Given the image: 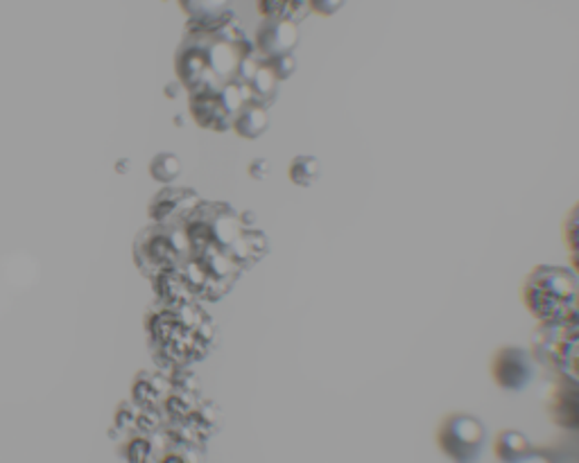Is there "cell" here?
Listing matches in <instances>:
<instances>
[{
  "label": "cell",
  "mask_w": 579,
  "mask_h": 463,
  "mask_svg": "<svg viewBox=\"0 0 579 463\" xmlns=\"http://www.w3.org/2000/svg\"><path fill=\"white\" fill-rule=\"evenodd\" d=\"M267 252H269L267 236L256 226H252V228H245V234L229 249V256L243 272H247L254 265H258L267 256Z\"/></svg>",
  "instance_id": "15"
},
{
  "label": "cell",
  "mask_w": 579,
  "mask_h": 463,
  "mask_svg": "<svg viewBox=\"0 0 579 463\" xmlns=\"http://www.w3.org/2000/svg\"><path fill=\"white\" fill-rule=\"evenodd\" d=\"M202 390H181V387H173L170 396L164 403V416L166 423L168 421H186L193 410L202 403Z\"/></svg>",
  "instance_id": "19"
},
{
  "label": "cell",
  "mask_w": 579,
  "mask_h": 463,
  "mask_svg": "<svg viewBox=\"0 0 579 463\" xmlns=\"http://www.w3.org/2000/svg\"><path fill=\"white\" fill-rule=\"evenodd\" d=\"M199 201L202 197L193 188L166 186L150 201L148 215L155 224H181Z\"/></svg>",
  "instance_id": "9"
},
{
  "label": "cell",
  "mask_w": 579,
  "mask_h": 463,
  "mask_svg": "<svg viewBox=\"0 0 579 463\" xmlns=\"http://www.w3.org/2000/svg\"><path fill=\"white\" fill-rule=\"evenodd\" d=\"M493 450H495V459H500L504 463H514V461H548V456L539 454L532 447V443L519 430H502L495 436Z\"/></svg>",
  "instance_id": "14"
},
{
  "label": "cell",
  "mask_w": 579,
  "mask_h": 463,
  "mask_svg": "<svg viewBox=\"0 0 579 463\" xmlns=\"http://www.w3.org/2000/svg\"><path fill=\"white\" fill-rule=\"evenodd\" d=\"M190 258V243L181 224H150L134 240V263L145 278L179 269Z\"/></svg>",
  "instance_id": "4"
},
{
  "label": "cell",
  "mask_w": 579,
  "mask_h": 463,
  "mask_svg": "<svg viewBox=\"0 0 579 463\" xmlns=\"http://www.w3.org/2000/svg\"><path fill=\"white\" fill-rule=\"evenodd\" d=\"M252 102L249 87L229 82L220 91H206V93H193L188 96V107L193 120L208 131H232L238 114L243 107Z\"/></svg>",
  "instance_id": "5"
},
{
  "label": "cell",
  "mask_w": 579,
  "mask_h": 463,
  "mask_svg": "<svg viewBox=\"0 0 579 463\" xmlns=\"http://www.w3.org/2000/svg\"><path fill=\"white\" fill-rule=\"evenodd\" d=\"M168 447V439L164 430L159 432H129L125 434V443L120 445V456L129 463H150L159 461Z\"/></svg>",
  "instance_id": "13"
},
{
  "label": "cell",
  "mask_w": 579,
  "mask_h": 463,
  "mask_svg": "<svg viewBox=\"0 0 579 463\" xmlns=\"http://www.w3.org/2000/svg\"><path fill=\"white\" fill-rule=\"evenodd\" d=\"M188 14L186 35H215L225 30L236 21L229 3H217V0H202V3H181L179 6Z\"/></svg>",
  "instance_id": "11"
},
{
  "label": "cell",
  "mask_w": 579,
  "mask_h": 463,
  "mask_svg": "<svg viewBox=\"0 0 579 463\" xmlns=\"http://www.w3.org/2000/svg\"><path fill=\"white\" fill-rule=\"evenodd\" d=\"M577 294L579 274L572 267L557 265H541L532 269L521 289L523 305L539 326L579 324Z\"/></svg>",
  "instance_id": "3"
},
{
  "label": "cell",
  "mask_w": 579,
  "mask_h": 463,
  "mask_svg": "<svg viewBox=\"0 0 579 463\" xmlns=\"http://www.w3.org/2000/svg\"><path fill=\"white\" fill-rule=\"evenodd\" d=\"M278 80L274 77V72L265 66V61L261 63V68L256 70L254 80L249 82V93H252V102L263 105L269 109V105L276 100L278 93Z\"/></svg>",
  "instance_id": "20"
},
{
  "label": "cell",
  "mask_w": 579,
  "mask_h": 463,
  "mask_svg": "<svg viewBox=\"0 0 579 463\" xmlns=\"http://www.w3.org/2000/svg\"><path fill=\"white\" fill-rule=\"evenodd\" d=\"M153 287H155V294H157V303H164V305H170V307H181V305L197 301L179 269L157 274L153 278Z\"/></svg>",
  "instance_id": "16"
},
{
  "label": "cell",
  "mask_w": 579,
  "mask_h": 463,
  "mask_svg": "<svg viewBox=\"0 0 579 463\" xmlns=\"http://www.w3.org/2000/svg\"><path fill=\"white\" fill-rule=\"evenodd\" d=\"M140 407L136 401H122L116 410V416H114V425H118L122 430V434H129L134 432L136 427V418L140 414Z\"/></svg>",
  "instance_id": "25"
},
{
  "label": "cell",
  "mask_w": 579,
  "mask_h": 463,
  "mask_svg": "<svg viewBox=\"0 0 579 463\" xmlns=\"http://www.w3.org/2000/svg\"><path fill=\"white\" fill-rule=\"evenodd\" d=\"M577 311H579V294H577Z\"/></svg>",
  "instance_id": "31"
},
{
  "label": "cell",
  "mask_w": 579,
  "mask_h": 463,
  "mask_svg": "<svg viewBox=\"0 0 579 463\" xmlns=\"http://www.w3.org/2000/svg\"><path fill=\"white\" fill-rule=\"evenodd\" d=\"M186 423L208 443L223 425V410L217 407L213 401L202 398V403L193 410V414L186 418Z\"/></svg>",
  "instance_id": "18"
},
{
  "label": "cell",
  "mask_w": 579,
  "mask_h": 463,
  "mask_svg": "<svg viewBox=\"0 0 579 463\" xmlns=\"http://www.w3.org/2000/svg\"><path fill=\"white\" fill-rule=\"evenodd\" d=\"M247 173H249V177H252V179L261 181V179H265V177L269 175V164H267L265 159H256V161H252V164H249Z\"/></svg>",
  "instance_id": "27"
},
{
  "label": "cell",
  "mask_w": 579,
  "mask_h": 463,
  "mask_svg": "<svg viewBox=\"0 0 579 463\" xmlns=\"http://www.w3.org/2000/svg\"><path fill=\"white\" fill-rule=\"evenodd\" d=\"M548 412L555 425L579 432V380L572 375H555L548 394Z\"/></svg>",
  "instance_id": "8"
},
{
  "label": "cell",
  "mask_w": 579,
  "mask_h": 463,
  "mask_svg": "<svg viewBox=\"0 0 579 463\" xmlns=\"http://www.w3.org/2000/svg\"><path fill=\"white\" fill-rule=\"evenodd\" d=\"M265 66L274 72V77H276L278 82H285V80H290V77L295 75V70H297V59H295V55L272 57V59H265Z\"/></svg>",
  "instance_id": "26"
},
{
  "label": "cell",
  "mask_w": 579,
  "mask_h": 463,
  "mask_svg": "<svg viewBox=\"0 0 579 463\" xmlns=\"http://www.w3.org/2000/svg\"><path fill=\"white\" fill-rule=\"evenodd\" d=\"M290 181L300 188H311L320 179V161L315 157H295L290 164Z\"/></svg>",
  "instance_id": "22"
},
{
  "label": "cell",
  "mask_w": 579,
  "mask_h": 463,
  "mask_svg": "<svg viewBox=\"0 0 579 463\" xmlns=\"http://www.w3.org/2000/svg\"><path fill=\"white\" fill-rule=\"evenodd\" d=\"M145 333L161 371L193 366L206 359L217 344V326L199 301L181 307L157 303L145 315Z\"/></svg>",
  "instance_id": "1"
},
{
  "label": "cell",
  "mask_w": 579,
  "mask_h": 463,
  "mask_svg": "<svg viewBox=\"0 0 579 463\" xmlns=\"http://www.w3.org/2000/svg\"><path fill=\"white\" fill-rule=\"evenodd\" d=\"M487 441L484 423L473 414H451L438 430V443L442 452L453 461H473L480 456Z\"/></svg>",
  "instance_id": "6"
},
{
  "label": "cell",
  "mask_w": 579,
  "mask_h": 463,
  "mask_svg": "<svg viewBox=\"0 0 579 463\" xmlns=\"http://www.w3.org/2000/svg\"><path fill=\"white\" fill-rule=\"evenodd\" d=\"M311 8L317 10V12H322L324 17H331L335 10L342 8V3H311Z\"/></svg>",
  "instance_id": "28"
},
{
  "label": "cell",
  "mask_w": 579,
  "mask_h": 463,
  "mask_svg": "<svg viewBox=\"0 0 579 463\" xmlns=\"http://www.w3.org/2000/svg\"><path fill=\"white\" fill-rule=\"evenodd\" d=\"M254 50L238 21L215 35H186L175 57L177 80L188 96L220 91L236 80L241 59Z\"/></svg>",
  "instance_id": "2"
},
{
  "label": "cell",
  "mask_w": 579,
  "mask_h": 463,
  "mask_svg": "<svg viewBox=\"0 0 579 463\" xmlns=\"http://www.w3.org/2000/svg\"><path fill=\"white\" fill-rule=\"evenodd\" d=\"M129 168H131V164H129V159H120L118 161V166H116V170L122 175V173H129Z\"/></svg>",
  "instance_id": "30"
},
{
  "label": "cell",
  "mask_w": 579,
  "mask_h": 463,
  "mask_svg": "<svg viewBox=\"0 0 579 463\" xmlns=\"http://www.w3.org/2000/svg\"><path fill=\"white\" fill-rule=\"evenodd\" d=\"M570 375L579 380V351L572 355V362H570Z\"/></svg>",
  "instance_id": "29"
},
{
  "label": "cell",
  "mask_w": 579,
  "mask_h": 463,
  "mask_svg": "<svg viewBox=\"0 0 579 463\" xmlns=\"http://www.w3.org/2000/svg\"><path fill=\"white\" fill-rule=\"evenodd\" d=\"M173 392V384L168 377V371H138L131 382V401H136L143 407H157L161 410L166 398Z\"/></svg>",
  "instance_id": "12"
},
{
  "label": "cell",
  "mask_w": 579,
  "mask_h": 463,
  "mask_svg": "<svg viewBox=\"0 0 579 463\" xmlns=\"http://www.w3.org/2000/svg\"><path fill=\"white\" fill-rule=\"evenodd\" d=\"M150 175L155 177V181H159L164 186L175 184L181 177V161L177 154H173V151L157 154L150 164Z\"/></svg>",
  "instance_id": "21"
},
{
  "label": "cell",
  "mask_w": 579,
  "mask_h": 463,
  "mask_svg": "<svg viewBox=\"0 0 579 463\" xmlns=\"http://www.w3.org/2000/svg\"><path fill=\"white\" fill-rule=\"evenodd\" d=\"M269 127V109L256 102H247L234 122V131L245 140L261 138Z\"/></svg>",
  "instance_id": "17"
},
{
  "label": "cell",
  "mask_w": 579,
  "mask_h": 463,
  "mask_svg": "<svg viewBox=\"0 0 579 463\" xmlns=\"http://www.w3.org/2000/svg\"><path fill=\"white\" fill-rule=\"evenodd\" d=\"M563 240L570 254V265L579 274V204L572 206L563 221Z\"/></svg>",
  "instance_id": "23"
},
{
  "label": "cell",
  "mask_w": 579,
  "mask_h": 463,
  "mask_svg": "<svg viewBox=\"0 0 579 463\" xmlns=\"http://www.w3.org/2000/svg\"><path fill=\"white\" fill-rule=\"evenodd\" d=\"M300 43V26L283 21V19H265L256 30V52L261 59L295 55V48Z\"/></svg>",
  "instance_id": "10"
},
{
  "label": "cell",
  "mask_w": 579,
  "mask_h": 463,
  "mask_svg": "<svg viewBox=\"0 0 579 463\" xmlns=\"http://www.w3.org/2000/svg\"><path fill=\"white\" fill-rule=\"evenodd\" d=\"M206 456V450L202 447H195V445H186V443H173L168 441V447L166 452L161 454V463H197V461H204Z\"/></svg>",
  "instance_id": "24"
},
{
  "label": "cell",
  "mask_w": 579,
  "mask_h": 463,
  "mask_svg": "<svg viewBox=\"0 0 579 463\" xmlns=\"http://www.w3.org/2000/svg\"><path fill=\"white\" fill-rule=\"evenodd\" d=\"M537 362L521 346H502L493 353L491 375L502 392L521 394L537 380Z\"/></svg>",
  "instance_id": "7"
}]
</instances>
